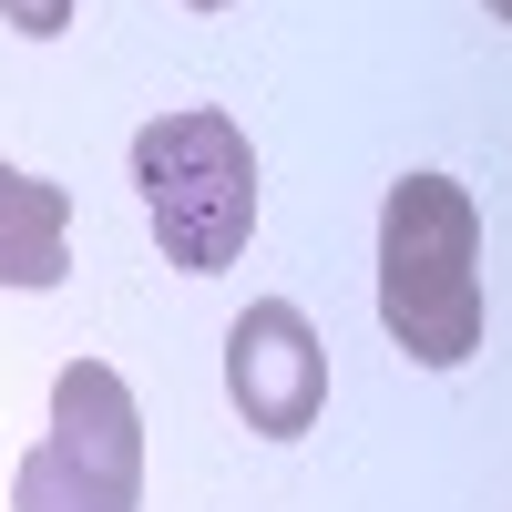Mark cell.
<instances>
[{
	"mask_svg": "<svg viewBox=\"0 0 512 512\" xmlns=\"http://www.w3.org/2000/svg\"><path fill=\"white\" fill-rule=\"evenodd\" d=\"M0 21H11L21 41H62L72 31V0H0Z\"/></svg>",
	"mask_w": 512,
	"mask_h": 512,
	"instance_id": "6",
	"label": "cell"
},
{
	"mask_svg": "<svg viewBox=\"0 0 512 512\" xmlns=\"http://www.w3.org/2000/svg\"><path fill=\"white\" fill-rule=\"evenodd\" d=\"M11 512H144V410L113 359H72L52 379V431L21 451Z\"/></svg>",
	"mask_w": 512,
	"mask_h": 512,
	"instance_id": "3",
	"label": "cell"
},
{
	"mask_svg": "<svg viewBox=\"0 0 512 512\" xmlns=\"http://www.w3.org/2000/svg\"><path fill=\"white\" fill-rule=\"evenodd\" d=\"M226 400L256 441H297L328 410V338L308 328L297 297H256L226 328Z\"/></svg>",
	"mask_w": 512,
	"mask_h": 512,
	"instance_id": "4",
	"label": "cell"
},
{
	"mask_svg": "<svg viewBox=\"0 0 512 512\" xmlns=\"http://www.w3.org/2000/svg\"><path fill=\"white\" fill-rule=\"evenodd\" d=\"M134 195L175 277H216L256 236V144L216 103H175L134 134Z\"/></svg>",
	"mask_w": 512,
	"mask_h": 512,
	"instance_id": "2",
	"label": "cell"
},
{
	"mask_svg": "<svg viewBox=\"0 0 512 512\" xmlns=\"http://www.w3.org/2000/svg\"><path fill=\"white\" fill-rule=\"evenodd\" d=\"M379 328L420 369L482 349V205L461 175H400L379 195Z\"/></svg>",
	"mask_w": 512,
	"mask_h": 512,
	"instance_id": "1",
	"label": "cell"
},
{
	"mask_svg": "<svg viewBox=\"0 0 512 512\" xmlns=\"http://www.w3.org/2000/svg\"><path fill=\"white\" fill-rule=\"evenodd\" d=\"M492 21H512V0H492Z\"/></svg>",
	"mask_w": 512,
	"mask_h": 512,
	"instance_id": "8",
	"label": "cell"
},
{
	"mask_svg": "<svg viewBox=\"0 0 512 512\" xmlns=\"http://www.w3.org/2000/svg\"><path fill=\"white\" fill-rule=\"evenodd\" d=\"M72 277V185L0 164V287H62Z\"/></svg>",
	"mask_w": 512,
	"mask_h": 512,
	"instance_id": "5",
	"label": "cell"
},
{
	"mask_svg": "<svg viewBox=\"0 0 512 512\" xmlns=\"http://www.w3.org/2000/svg\"><path fill=\"white\" fill-rule=\"evenodd\" d=\"M185 11H226V0H185Z\"/></svg>",
	"mask_w": 512,
	"mask_h": 512,
	"instance_id": "7",
	"label": "cell"
}]
</instances>
